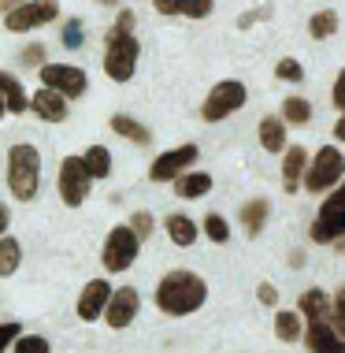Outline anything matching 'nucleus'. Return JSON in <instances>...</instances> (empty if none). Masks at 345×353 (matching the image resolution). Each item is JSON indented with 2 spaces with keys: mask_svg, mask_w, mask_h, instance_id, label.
Listing matches in <instances>:
<instances>
[{
  "mask_svg": "<svg viewBox=\"0 0 345 353\" xmlns=\"http://www.w3.org/2000/svg\"><path fill=\"white\" fill-rule=\"evenodd\" d=\"M19 335H23V323H15V320L0 323V353H8V346H15Z\"/></svg>",
  "mask_w": 345,
  "mask_h": 353,
  "instance_id": "obj_37",
  "label": "nucleus"
},
{
  "mask_svg": "<svg viewBox=\"0 0 345 353\" xmlns=\"http://www.w3.org/2000/svg\"><path fill=\"white\" fill-rule=\"evenodd\" d=\"M4 112H8V108H4V97H0V119H4Z\"/></svg>",
  "mask_w": 345,
  "mask_h": 353,
  "instance_id": "obj_46",
  "label": "nucleus"
},
{
  "mask_svg": "<svg viewBox=\"0 0 345 353\" xmlns=\"http://www.w3.org/2000/svg\"><path fill=\"white\" fill-rule=\"evenodd\" d=\"M97 4H104V8H119V0H97Z\"/></svg>",
  "mask_w": 345,
  "mask_h": 353,
  "instance_id": "obj_45",
  "label": "nucleus"
},
{
  "mask_svg": "<svg viewBox=\"0 0 345 353\" xmlns=\"http://www.w3.org/2000/svg\"><path fill=\"white\" fill-rule=\"evenodd\" d=\"M267 15H271V8H253V12H245L242 19H238V26H242V30H249L253 23H260V19H267Z\"/></svg>",
  "mask_w": 345,
  "mask_h": 353,
  "instance_id": "obj_40",
  "label": "nucleus"
},
{
  "mask_svg": "<svg viewBox=\"0 0 345 353\" xmlns=\"http://www.w3.org/2000/svg\"><path fill=\"white\" fill-rule=\"evenodd\" d=\"M19 264H23V245H19V238L4 234L0 238V275L12 279V275L19 272Z\"/></svg>",
  "mask_w": 345,
  "mask_h": 353,
  "instance_id": "obj_27",
  "label": "nucleus"
},
{
  "mask_svg": "<svg viewBox=\"0 0 345 353\" xmlns=\"http://www.w3.org/2000/svg\"><path fill=\"white\" fill-rule=\"evenodd\" d=\"M331 320H334V331L345 339V286L331 298Z\"/></svg>",
  "mask_w": 345,
  "mask_h": 353,
  "instance_id": "obj_36",
  "label": "nucleus"
},
{
  "mask_svg": "<svg viewBox=\"0 0 345 353\" xmlns=\"http://www.w3.org/2000/svg\"><path fill=\"white\" fill-rule=\"evenodd\" d=\"M37 74H41V85L63 93L67 101H79L90 93V74H85L79 63H45Z\"/></svg>",
  "mask_w": 345,
  "mask_h": 353,
  "instance_id": "obj_10",
  "label": "nucleus"
},
{
  "mask_svg": "<svg viewBox=\"0 0 345 353\" xmlns=\"http://www.w3.org/2000/svg\"><path fill=\"white\" fill-rule=\"evenodd\" d=\"M138 60H141V41L134 37V30H112L104 34V74L112 82H130L138 74Z\"/></svg>",
  "mask_w": 345,
  "mask_h": 353,
  "instance_id": "obj_3",
  "label": "nucleus"
},
{
  "mask_svg": "<svg viewBox=\"0 0 345 353\" xmlns=\"http://www.w3.org/2000/svg\"><path fill=\"white\" fill-rule=\"evenodd\" d=\"M256 298H260V305H275V301H279L275 283H260V286H256Z\"/></svg>",
  "mask_w": 345,
  "mask_h": 353,
  "instance_id": "obj_41",
  "label": "nucleus"
},
{
  "mask_svg": "<svg viewBox=\"0 0 345 353\" xmlns=\"http://www.w3.org/2000/svg\"><path fill=\"white\" fill-rule=\"evenodd\" d=\"M138 309H141V294L134 286H119L112 290L108 298V309H104V320H108L112 331H127L134 320H138Z\"/></svg>",
  "mask_w": 345,
  "mask_h": 353,
  "instance_id": "obj_12",
  "label": "nucleus"
},
{
  "mask_svg": "<svg viewBox=\"0 0 345 353\" xmlns=\"http://www.w3.org/2000/svg\"><path fill=\"white\" fill-rule=\"evenodd\" d=\"M0 97H4V108L12 112V116L30 112V93H26L23 79H19L15 71H8V68H0Z\"/></svg>",
  "mask_w": 345,
  "mask_h": 353,
  "instance_id": "obj_16",
  "label": "nucleus"
},
{
  "mask_svg": "<svg viewBox=\"0 0 345 353\" xmlns=\"http://www.w3.org/2000/svg\"><path fill=\"white\" fill-rule=\"evenodd\" d=\"M60 19V0H23L19 8L4 12V26L12 34H30V30H41Z\"/></svg>",
  "mask_w": 345,
  "mask_h": 353,
  "instance_id": "obj_9",
  "label": "nucleus"
},
{
  "mask_svg": "<svg viewBox=\"0 0 345 353\" xmlns=\"http://www.w3.org/2000/svg\"><path fill=\"white\" fill-rule=\"evenodd\" d=\"M63 45H67L71 52L85 45V26H82V19H67V23H63Z\"/></svg>",
  "mask_w": 345,
  "mask_h": 353,
  "instance_id": "obj_32",
  "label": "nucleus"
},
{
  "mask_svg": "<svg viewBox=\"0 0 345 353\" xmlns=\"http://www.w3.org/2000/svg\"><path fill=\"white\" fill-rule=\"evenodd\" d=\"M301 339H304V346H309V353H345V339L327 320H312Z\"/></svg>",
  "mask_w": 345,
  "mask_h": 353,
  "instance_id": "obj_15",
  "label": "nucleus"
},
{
  "mask_svg": "<svg viewBox=\"0 0 345 353\" xmlns=\"http://www.w3.org/2000/svg\"><path fill=\"white\" fill-rule=\"evenodd\" d=\"M297 312H301L304 320H331V294L320 290V286H312V290L301 294V301H297Z\"/></svg>",
  "mask_w": 345,
  "mask_h": 353,
  "instance_id": "obj_23",
  "label": "nucleus"
},
{
  "mask_svg": "<svg viewBox=\"0 0 345 353\" xmlns=\"http://www.w3.org/2000/svg\"><path fill=\"white\" fill-rule=\"evenodd\" d=\"M331 101H334V108L345 116V68L338 71V79H334V90H331Z\"/></svg>",
  "mask_w": 345,
  "mask_h": 353,
  "instance_id": "obj_38",
  "label": "nucleus"
},
{
  "mask_svg": "<svg viewBox=\"0 0 345 353\" xmlns=\"http://www.w3.org/2000/svg\"><path fill=\"white\" fill-rule=\"evenodd\" d=\"M304 168H309V149H304V145L282 149V186H286V194L301 190V183H304Z\"/></svg>",
  "mask_w": 345,
  "mask_h": 353,
  "instance_id": "obj_19",
  "label": "nucleus"
},
{
  "mask_svg": "<svg viewBox=\"0 0 345 353\" xmlns=\"http://www.w3.org/2000/svg\"><path fill=\"white\" fill-rule=\"evenodd\" d=\"M108 298H112V283L108 279H90L82 286V294H79V305H74L79 320L97 323L104 316V309H108Z\"/></svg>",
  "mask_w": 345,
  "mask_h": 353,
  "instance_id": "obj_13",
  "label": "nucleus"
},
{
  "mask_svg": "<svg viewBox=\"0 0 345 353\" xmlns=\"http://www.w3.org/2000/svg\"><path fill=\"white\" fill-rule=\"evenodd\" d=\"M67 108H71V101H67L63 93L49 90V85H41V90L30 93V112L41 123H63L67 119Z\"/></svg>",
  "mask_w": 345,
  "mask_h": 353,
  "instance_id": "obj_14",
  "label": "nucleus"
},
{
  "mask_svg": "<svg viewBox=\"0 0 345 353\" xmlns=\"http://www.w3.org/2000/svg\"><path fill=\"white\" fill-rule=\"evenodd\" d=\"M45 63H49V49H45L41 41H30V45H23V49H19V68L41 71Z\"/></svg>",
  "mask_w": 345,
  "mask_h": 353,
  "instance_id": "obj_30",
  "label": "nucleus"
},
{
  "mask_svg": "<svg viewBox=\"0 0 345 353\" xmlns=\"http://www.w3.org/2000/svg\"><path fill=\"white\" fill-rule=\"evenodd\" d=\"M275 79H279V82H304V68H301L297 60H290V56H286V60L275 63Z\"/></svg>",
  "mask_w": 345,
  "mask_h": 353,
  "instance_id": "obj_35",
  "label": "nucleus"
},
{
  "mask_svg": "<svg viewBox=\"0 0 345 353\" xmlns=\"http://www.w3.org/2000/svg\"><path fill=\"white\" fill-rule=\"evenodd\" d=\"M164 231H167V238L178 245V250H189V245L197 242L200 227H197L186 212H171V216H167V223H164Z\"/></svg>",
  "mask_w": 345,
  "mask_h": 353,
  "instance_id": "obj_22",
  "label": "nucleus"
},
{
  "mask_svg": "<svg viewBox=\"0 0 345 353\" xmlns=\"http://www.w3.org/2000/svg\"><path fill=\"white\" fill-rule=\"evenodd\" d=\"M152 8L171 19H208L216 12V0H152Z\"/></svg>",
  "mask_w": 345,
  "mask_h": 353,
  "instance_id": "obj_17",
  "label": "nucleus"
},
{
  "mask_svg": "<svg viewBox=\"0 0 345 353\" xmlns=\"http://www.w3.org/2000/svg\"><path fill=\"white\" fill-rule=\"evenodd\" d=\"M23 0H0V12H12V8H19Z\"/></svg>",
  "mask_w": 345,
  "mask_h": 353,
  "instance_id": "obj_44",
  "label": "nucleus"
},
{
  "mask_svg": "<svg viewBox=\"0 0 345 353\" xmlns=\"http://www.w3.org/2000/svg\"><path fill=\"white\" fill-rule=\"evenodd\" d=\"M134 23H138V15H134L130 8L119 4V12H115V23H112V26H115V30H134Z\"/></svg>",
  "mask_w": 345,
  "mask_h": 353,
  "instance_id": "obj_39",
  "label": "nucleus"
},
{
  "mask_svg": "<svg viewBox=\"0 0 345 353\" xmlns=\"http://www.w3.org/2000/svg\"><path fill=\"white\" fill-rule=\"evenodd\" d=\"M130 231L145 242V238L156 231V219H152V212H145V208H138V212H130Z\"/></svg>",
  "mask_w": 345,
  "mask_h": 353,
  "instance_id": "obj_33",
  "label": "nucleus"
},
{
  "mask_svg": "<svg viewBox=\"0 0 345 353\" xmlns=\"http://www.w3.org/2000/svg\"><path fill=\"white\" fill-rule=\"evenodd\" d=\"M8 223H12V212H8V205H0V238L8 234Z\"/></svg>",
  "mask_w": 345,
  "mask_h": 353,
  "instance_id": "obj_42",
  "label": "nucleus"
},
{
  "mask_svg": "<svg viewBox=\"0 0 345 353\" xmlns=\"http://www.w3.org/2000/svg\"><path fill=\"white\" fill-rule=\"evenodd\" d=\"M334 141L345 145V116H338V123H334Z\"/></svg>",
  "mask_w": 345,
  "mask_h": 353,
  "instance_id": "obj_43",
  "label": "nucleus"
},
{
  "mask_svg": "<svg viewBox=\"0 0 345 353\" xmlns=\"http://www.w3.org/2000/svg\"><path fill=\"white\" fill-rule=\"evenodd\" d=\"M212 186H216V179L208 175V171H194V168L175 179V194L182 197V201H197V197L212 194Z\"/></svg>",
  "mask_w": 345,
  "mask_h": 353,
  "instance_id": "obj_21",
  "label": "nucleus"
},
{
  "mask_svg": "<svg viewBox=\"0 0 345 353\" xmlns=\"http://www.w3.org/2000/svg\"><path fill=\"white\" fill-rule=\"evenodd\" d=\"M56 190H60V201H63L67 208H79L85 197H90L93 179H90V171H85L79 152L60 160V168H56Z\"/></svg>",
  "mask_w": 345,
  "mask_h": 353,
  "instance_id": "obj_8",
  "label": "nucleus"
},
{
  "mask_svg": "<svg viewBox=\"0 0 345 353\" xmlns=\"http://www.w3.org/2000/svg\"><path fill=\"white\" fill-rule=\"evenodd\" d=\"M342 179H345V152L338 145H320V152H312V157H309L301 190H309V194H323V190H334Z\"/></svg>",
  "mask_w": 345,
  "mask_h": 353,
  "instance_id": "obj_4",
  "label": "nucleus"
},
{
  "mask_svg": "<svg viewBox=\"0 0 345 353\" xmlns=\"http://www.w3.org/2000/svg\"><path fill=\"white\" fill-rule=\"evenodd\" d=\"M208 301V283L189 268H171L156 283V309L164 316H189Z\"/></svg>",
  "mask_w": 345,
  "mask_h": 353,
  "instance_id": "obj_1",
  "label": "nucleus"
},
{
  "mask_svg": "<svg viewBox=\"0 0 345 353\" xmlns=\"http://www.w3.org/2000/svg\"><path fill=\"white\" fill-rule=\"evenodd\" d=\"M309 34L315 37V41H327V37H334V34H338V12H334V8H320V12H312Z\"/></svg>",
  "mask_w": 345,
  "mask_h": 353,
  "instance_id": "obj_28",
  "label": "nucleus"
},
{
  "mask_svg": "<svg viewBox=\"0 0 345 353\" xmlns=\"http://www.w3.org/2000/svg\"><path fill=\"white\" fill-rule=\"evenodd\" d=\"M304 335V327H301V312H275V339L279 342H297Z\"/></svg>",
  "mask_w": 345,
  "mask_h": 353,
  "instance_id": "obj_29",
  "label": "nucleus"
},
{
  "mask_svg": "<svg viewBox=\"0 0 345 353\" xmlns=\"http://www.w3.org/2000/svg\"><path fill=\"white\" fill-rule=\"evenodd\" d=\"M309 238L320 242V245L345 238V179L331 190L327 201L320 205V212H315V219L309 223Z\"/></svg>",
  "mask_w": 345,
  "mask_h": 353,
  "instance_id": "obj_5",
  "label": "nucleus"
},
{
  "mask_svg": "<svg viewBox=\"0 0 345 353\" xmlns=\"http://www.w3.org/2000/svg\"><path fill=\"white\" fill-rule=\"evenodd\" d=\"M12 353H52V346H49V339H41V335H19Z\"/></svg>",
  "mask_w": 345,
  "mask_h": 353,
  "instance_id": "obj_34",
  "label": "nucleus"
},
{
  "mask_svg": "<svg viewBox=\"0 0 345 353\" xmlns=\"http://www.w3.org/2000/svg\"><path fill=\"white\" fill-rule=\"evenodd\" d=\"M245 101H249L245 82L223 79V82H216L212 90H208L205 104H200V119H205V123H223V119L234 116V112H242Z\"/></svg>",
  "mask_w": 345,
  "mask_h": 353,
  "instance_id": "obj_7",
  "label": "nucleus"
},
{
  "mask_svg": "<svg viewBox=\"0 0 345 353\" xmlns=\"http://www.w3.org/2000/svg\"><path fill=\"white\" fill-rule=\"evenodd\" d=\"M79 157H82V164L90 171L93 183H104V179L112 175V149L108 145H90V149H82Z\"/></svg>",
  "mask_w": 345,
  "mask_h": 353,
  "instance_id": "obj_24",
  "label": "nucleus"
},
{
  "mask_svg": "<svg viewBox=\"0 0 345 353\" xmlns=\"http://www.w3.org/2000/svg\"><path fill=\"white\" fill-rule=\"evenodd\" d=\"M197 160H200V145H194V141L175 145L167 152H156V160H152V168H149V179L152 183H175V179L186 175Z\"/></svg>",
  "mask_w": 345,
  "mask_h": 353,
  "instance_id": "obj_11",
  "label": "nucleus"
},
{
  "mask_svg": "<svg viewBox=\"0 0 345 353\" xmlns=\"http://www.w3.org/2000/svg\"><path fill=\"white\" fill-rule=\"evenodd\" d=\"M138 253H141V238L130 231V223H119V227H112V231H108V238H104L101 264H104V272L123 275V272L134 268Z\"/></svg>",
  "mask_w": 345,
  "mask_h": 353,
  "instance_id": "obj_6",
  "label": "nucleus"
},
{
  "mask_svg": "<svg viewBox=\"0 0 345 353\" xmlns=\"http://www.w3.org/2000/svg\"><path fill=\"white\" fill-rule=\"evenodd\" d=\"M108 127H112L123 141H130V145H138V149H149V145H152V130H149L141 119L127 116V112H115V116L108 119Z\"/></svg>",
  "mask_w": 345,
  "mask_h": 353,
  "instance_id": "obj_18",
  "label": "nucleus"
},
{
  "mask_svg": "<svg viewBox=\"0 0 345 353\" xmlns=\"http://www.w3.org/2000/svg\"><path fill=\"white\" fill-rule=\"evenodd\" d=\"M4 183H8V194L15 201H34L41 194V152L30 141H15L8 149V171H4Z\"/></svg>",
  "mask_w": 345,
  "mask_h": 353,
  "instance_id": "obj_2",
  "label": "nucleus"
},
{
  "mask_svg": "<svg viewBox=\"0 0 345 353\" xmlns=\"http://www.w3.org/2000/svg\"><path fill=\"white\" fill-rule=\"evenodd\" d=\"M267 216H271V201H267V197H253V201H245L242 212H238V219H242V231L249 238H260V231L267 227Z\"/></svg>",
  "mask_w": 345,
  "mask_h": 353,
  "instance_id": "obj_20",
  "label": "nucleus"
},
{
  "mask_svg": "<svg viewBox=\"0 0 345 353\" xmlns=\"http://www.w3.org/2000/svg\"><path fill=\"white\" fill-rule=\"evenodd\" d=\"M256 134H260L264 152H282L286 149V123H282V116H264L260 127H256Z\"/></svg>",
  "mask_w": 345,
  "mask_h": 353,
  "instance_id": "obj_25",
  "label": "nucleus"
},
{
  "mask_svg": "<svg viewBox=\"0 0 345 353\" xmlns=\"http://www.w3.org/2000/svg\"><path fill=\"white\" fill-rule=\"evenodd\" d=\"M200 231H205L208 242H216V245H227V242H230V223H227L219 212H208L205 223H200Z\"/></svg>",
  "mask_w": 345,
  "mask_h": 353,
  "instance_id": "obj_31",
  "label": "nucleus"
},
{
  "mask_svg": "<svg viewBox=\"0 0 345 353\" xmlns=\"http://www.w3.org/2000/svg\"><path fill=\"white\" fill-rule=\"evenodd\" d=\"M279 116H282L286 127H309V123H312V104L293 93V97L282 101V112H279Z\"/></svg>",
  "mask_w": 345,
  "mask_h": 353,
  "instance_id": "obj_26",
  "label": "nucleus"
}]
</instances>
